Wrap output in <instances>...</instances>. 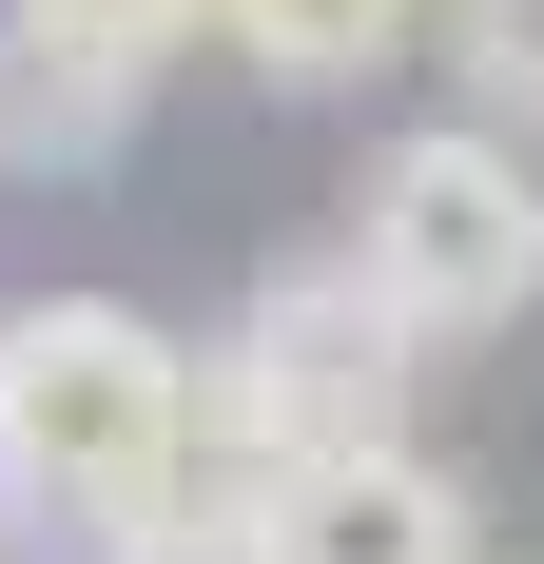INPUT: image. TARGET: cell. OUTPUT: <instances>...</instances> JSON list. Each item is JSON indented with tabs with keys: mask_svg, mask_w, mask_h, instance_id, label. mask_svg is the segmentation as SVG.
Wrapping results in <instances>:
<instances>
[{
	"mask_svg": "<svg viewBox=\"0 0 544 564\" xmlns=\"http://www.w3.org/2000/svg\"><path fill=\"white\" fill-rule=\"evenodd\" d=\"M428 58L467 78L487 137H525V156H544V0H428Z\"/></svg>",
	"mask_w": 544,
	"mask_h": 564,
	"instance_id": "obj_7",
	"label": "cell"
},
{
	"mask_svg": "<svg viewBox=\"0 0 544 564\" xmlns=\"http://www.w3.org/2000/svg\"><path fill=\"white\" fill-rule=\"evenodd\" d=\"M215 40L253 58L272 98H350V78H389L428 40V0H215Z\"/></svg>",
	"mask_w": 544,
	"mask_h": 564,
	"instance_id": "obj_6",
	"label": "cell"
},
{
	"mask_svg": "<svg viewBox=\"0 0 544 564\" xmlns=\"http://www.w3.org/2000/svg\"><path fill=\"white\" fill-rule=\"evenodd\" d=\"M350 273L389 292V332L409 350H487L544 312V156L487 137V117H428V137H389L350 234H330Z\"/></svg>",
	"mask_w": 544,
	"mask_h": 564,
	"instance_id": "obj_3",
	"label": "cell"
},
{
	"mask_svg": "<svg viewBox=\"0 0 544 564\" xmlns=\"http://www.w3.org/2000/svg\"><path fill=\"white\" fill-rule=\"evenodd\" d=\"M195 487V332L137 292H20L0 312V525L117 564Z\"/></svg>",
	"mask_w": 544,
	"mask_h": 564,
	"instance_id": "obj_1",
	"label": "cell"
},
{
	"mask_svg": "<svg viewBox=\"0 0 544 564\" xmlns=\"http://www.w3.org/2000/svg\"><path fill=\"white\" fill-rule=\"evenodd\" d=\"M233 564H487V487L447 448H330L233 487Z\"/></svg>",
	"mask_w": 544,
	"mask_h": 564,
	"instance_id": "obj_4",
	"label": "cell"
},
{
	"mask_svg": "<svg viewBox=\"0 0 544 564\" xmlns=\"http://www.w3.org/2000/svg\"><path fill=\"white\" fill-rule=\"evenodd\" d=\"M20 40H58V58H117V78H156L175 40H215V0H0Z\"/></svg>",
	"mask_w": 544,
	"mask_h": 564,
	"instance_id": "obj_8",
	"label": "cell"
},
{
	"mask_svg": "<svg viewBox=\"0 0 544 564\" xmlns=\"http://www.w3.org/2000/svg\"><path fill=\"white\" fill-rule=\"evenodd\" d=\"M137 98L156 78H117V58H58L0 20V175H98L117 137H137Z\"/></svg>",
	"mask_w": 544,
	"mask_h": 564,
	"instance_id": "obj_5",
	"label": "cell"
},
{
	"mask_svg": "<svg viewBox=\"0 0 544 564\" xmlns=\"http://www.w3.org/2000/svg\"><path fill=\"white\" fill-rule=\"evenodd\" d=\"M409 370L428 350L389 332V292L350 253H292V273L233 292V332L195 350V467L272 487V467H330V448H409Z\"/></svg>",
	"mask_w": 544,
	"mask_h": 564,
	"instance_id": "obj_2",
	"label": "cell"
}]
</instances>
